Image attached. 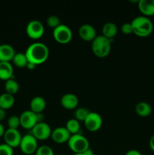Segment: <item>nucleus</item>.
<instances>
[{"label": "nucleus", "mask_w": 154, "mask_h": 155, "mask_svg": "<svg viewBox=\"0 0 154 155\" xmlns=\"http://www.w3.org/2000/svg\"><path fill=\"white\" fill-rule=\"evenodd\" d=\"M121 30L125 34H130V33H133L131 23H124L121 27Z\"/></svg>", "instance_id": "nucleus-30"}, {"label": "nucleus", "mask_w": 154, "mask_h": 155, "mask_svg": "<svg viewBox=\"0 0 154 155\" xmlns=\"http://www.w3.org/2000/svg\"><path fill=\"white\" fill-rule=\"evenodd\" d=\"M90 111L86 107H79L75 110V119L77 120L85 121Z\"/></svg>", "instance_id": "nucleus-25"}, {"label": "nucleus", "mask_w": 154, "mask_h": 155, "mask_svg": "<svg viewBox=\"0 0 154 155\" xmlns=\"http://www.w3.org/2000/svg\"><path fill=\"white\" fill-rule=\"evenodd\" d=\"M47 25L50 27H52V28H56V27H58L60 24H61L60 23V18H58L56 15H50L46 20Z\"/></svg>", "instance_id": "nucleus-28"}, {"label": "nucleus", "mask_w": 154, "mask_h": 155, "mask_svg": "<svg viewBox=\"0 0 154 155\" xmlns=\"http://www.w3.org/2000/svg\"><path fill=\"white\" fill-rule=\"evenodd\" d=\"M36 155H54V153L51 147L44 145L38 147L36 151Z\"/></svg>", "instance_id": "nucleus-26"}, {"label": "nucleus", "mask_w": 154, "mask_h": 155, "mask_svg": "<svg viewBox=\"0 0 154 155\" xmlns=\"http://www.w3.org/2000/svg\"><path fill=\"white\" fill-rule=\"evenodd\" d=\"M125 155H142V154L141 153H140L139 151H137V150L131 149L127 151Z\"/></svg>", "instance_id": "nucleus-31"}, {"label": "nucleus", "mask_w": 154, "mask_h": 155, "mask_svg": "<svg viewBox=\"0 0 154 155\" xmlns=\"http://www.w3.org/2000/svg\"><path fill=\"white\" fill-rule=\"evenodd\" d=\"M14 69L11 64L8 61H0V79L8 80L13 78Z\"/></svg>", "instance_id": "nucleus-16"}, {"label": "nucleus", "mask_w": 154, "mask_h": 155, "mask_svg": "<svg viewBox=\"0 0 154 155\" xmlns=\"http://www.w3.org/2000/svg\"><path fill=\"white\" fill-rule=\"evenodd\" d=\"M112 39H109L105 36H97L91 42V48L93 53L99 58H104L109 54L111 49Z\"/></svg>", "instance_id": "nucleus-3"}, {"label": "nucleus", "mask_w": 154, "mask_h": 155, "mask_svg": "<svg viewBox=\"0 0 154 155\" xmlns=\"http://www.w3.org/2000/svg\"><path fill=\"white\" fill-rule=\"evenodd\" d=\"M79 36L85 41H93L96 37V30L92 25L88 24H82L79 29Z\"/></svg>", "instance_id": "nucleus-13"}, {"label": "nucleus", "mask_w": 154, "mask_h": 155, "mask_svg": "<svg viewBox=\"0 0 154 155\" xmlns=\"http://www.w3.org/2000/svg\"><path fill=\"white\" fill-rule=\"evenodd\" d=\"M4 139L5 143L8 145L11 148H16L20 145L21 143L22 136L19 130L16 129H8L5 130L4 133Z\"/></svg>", "instance_id": "nucleus-9"}, {"label": "nucleus", "mask_w": 154, "mask_h": 155, "mask_svg": "<svg viewBox=\"0 0 154 155\" xmlns=\"http://www.w3.org/2000/svg\"><path fill=\"white\" fill-rule=\"evenodd\" d=\"M60 103L66 109H74L79 104L78 97L72 93H66L61 97Z\"/></svg>", "instance_id": "nucleus-14"}, {"label": "nucleus", "mask_w": 154, "mask_h": 155, "mask_svg": "<svg viewBox=\"0 0 154 155\" xmlns=\"http://www.w3.org/2000/svg\"><path fill=\"white\" fill-rule=\"evenodd\" d=\"M138 8L143 15L151 16L154 15V0H140Z\"/></svg>", "instance_id": "nucleus-17"}, {"label": "nucleus", "mask_w": 154, "mask_h": 155, "mask_svg": "<svg viewBox=\"0 0 154 155\" xmlns=\"http://www.w3.org/2000/svg\"><path fill=\"white\" fill-rule=\"evenodd\" d=\"M21 151L26 155L33 154L36 153L38 148L37 139L32 134H27L22 136L19 145Z\"/></svg>", "instance_id": "nucleus-5"}, {"label": "nucleus", "mask_w": 154, "mask_h": 155, "mask_svg": "<svg viewBox=\"0 0 154 155\" xmlns=\"http://www.w3.org/2000/svg\"><path fill=\"white\" fill-rule=\"evenodd\" d=\"M135 111L139 116L148 117L152 112V107L146 101H140L136 105Z\"/></svg>", "instance_id": "nucleus-21"}, {"label": "nucleus", "mask_w": 154, "mask_h": 155, "mask_svg": "<svg viewBox=\"0 0 154 155\" xmlns=\"http://www.w3.org/2000/svg\"><path fill=\"white\" fill-rule=\"evenodd\" d=\"M12 61L14 64L18 68H25L28 64V60H27L26 54L23 52L15 53Z\"/></svg>", "instance_id": "nucleus-22"}, {"label": "nucleus", "mask_w": 154, "mask_h": 155, "mask_svg": "<svg viewBox=\"0 0 154 155\" xmlns=\"http://www.w3.org/2000/svg\"><path fill=\"white\" fill-rule=\"evenodd\" d=\"M5 116H6L5 110H4V109L0 107V121L3 120L5 118Z\"/></svg>", "instance_id": "nucleus-33"}, {"label": "nucleus", "mask_w": 154, "mask_h": 155, "mask_svg": "<svg viewBox=\"0 0 154 155\" xmlns=\"http://www.w3.org/2000/svg\"><path fill=\"white\" fill-rule=\"evenodd\" d=\"M27 67L28 69L33 70V69H35V68H36V64H33V63H30V62H28Z\"/></svg>", "instance_id": "nucleus-36"}, {"label": "nucleus", "mask_w": 154, "mask_h": 155, "mask_svg": "<svg viewBox=\"0 0 154 155\" xmlns=\"http://www.w3.org/2000/svg\"><path fill=\"white\" fill-rule=\"evenodd\" d=\"M118 31L117 26L113 22H107L103 26L102 33L103 36H105L106 38L109 39H113L116 35Z\"/></svg>", "instance_id": "nucleus-19"}, {"label": "nucleus", "mask_w": 154, "mask_h": 155, "mask_svg": "<svg viewBox=\"0 0 154 155\" xmlns=\"http://www.w3.org/2000/svg\"><path fill=\"white\" fill-rule=\"evenodd\" d=\"M66 128L71 135L79 133L80 124L76 119H69L66 124Z\"/></svg>", "instance_id": "nucleus-24"}, {"label": "nucleus", "mask_w": 154, "mask_h": 155, "mask_svg": "<svg viewBox=\"0 0 154 155\" xmlns=\"http://www.w3.org/2000/svg\"><path fill=\"white\" fill-rule=\"evenodd\" d=\"M5 89L6 92L11 94V95H14V94L17 93L19 90V84L13 78L9 79L5 81Z\"/></svg>", "instance_id": "nucleus-23"}, {"label": "nucleus", "mask_w": 154, "mask_h": 155, "mask_svg": "<svg viewBox=\"0 0 154 155\" xmlns=\"http://www.w3.org/2000/svg\"><path fill=\"white\" fill-rule=\"evenodd\" d=\"M149 147H150L151 150L154 151V134L151 136L150 139H149Z\"/></svg>", "instance_id": "nucleus-34"}, {"label": "nucleus", "mask_w": 154, "mask_h": 155, "mask_svg": "<svg viewBox=\"0 0 154 155\" xmlns=\"http://www.w3.org/2000/svg\"><path fill=\"white\" fill-rule=\"evenodd\" d=\"M20 125H21L20 117L16 116V115H12V116L9 117L8 120V126L9 129L18 130Z\"/></svg>", "instance_id": "nucleus-27"}, {"label": "nucleus", "mask_w": 154, "mask_h": 155, "mask_svg": "<svg viewBox=\"0 0 154 155\" xmlns=\"http://www.w3.org/2000/svg\"><path fill=\"white\" fill-rule=\"evenodd\" d=\"M13 148L5 143L0 144V155H13Z\"/></svg>", "instance_id": "nucleus-29"}, {"label": "nucleus", "mask_w": 154, "mask_h": 155, "mask_svg": "<svg viewBox=\"0 0 154 155\" xmlns=\"http://www.w3.org/2000/svg\"><path fill=\"white\" fill-rule=\"evenodd\" d=\"M73 155H85L84 154V153H75V154H74Z\"/></svg>", "instance_id": "nucleus-38"}, {"label": "nucleus", "mask_w": 154, "mask_h": 155, "mask_svg": "<svg viewBox=\"0 0 154 155\" xmlns=\"http://www.w3.org/2000/svg\"><path fill=\"white\" fill-rule=\"evenodd\" d=\"M15 54L14 48L9 44L0 45V61H8L12 60Z\"/></svg>", "instance_id": "nucleus-15"}, {"label": "nucleus", "mask_w": 154, "mask_h": 155, "mask_svg": "<svg viewBox=\"0 0 154 155\" xmlns=\"http://www.w3.org/2000/svg\"><path fill=\"white\" fill-rule=\"evenodd\" d=\"M53 141L57 143H63L68 142L71 134L64 127H58L52 130L51 135Z\"/></svg>", "instance_id": "nucleus-12"}, {"label": "nucleus", "mask_w": 154, "mask_h": 155, "mask_svg": "<svg viewBox=\"0 0 154 155\" xmlns=\"http://www.w3.org/2000/svg\"><path fill=\"white\" fill-rule=\"evenodd\" d=\"M133 33L140 37L148 36L152 31L153 24L146 16H137L131 22Z\"/></svg>", "instance_id": "nucleus-2"}, {"label": "nucleus", "mask_w": 154, "mask_h": 155, "mask_svg": "<svg viewBox=\"0 0 154 155\" xmlns=\"http://www.w3.org/2000/svg\"><path fill=\"white\" fill-rule=\"evenodd\" d=\"M45 28L42 22L38 20H33L27 24L26 32L27 36L33 39H38L44 34Z\"/></svg>", "instance_id": "nucleus-7"}, {"label": "nucleus", "mask_w": 154, "mask_h": 155, "mask_svg": "<svg viewBox=\"0 0 154 155\" xmlns=\"http://www.w3.org/2000/svg\"><path fill=\"white\" fill-rule=\"evenodd\" d=\"M53 36L59 43H68L72 39V32L71 29L66 24H60L53 30Z\"/></svg>", "instance_id": "nucleus-6"}, {"label": "nucleus", "mask_w": 154, "mask_h": 155, "mask_svg": "<svg viewBox=\"0 0 154 155\" xmlns=\"http://www.w3.org/2000/svg\"><path fill=\"white\" fill-rule=\"evenodd\" d=\"M46 106V101L42 96H36L30 101V110L34 113H42Z\"/></svg>", "instance_id": "nucleus-18"}, {"label": "nucleus", "mask_w": 154, "mask_h": 155, "mask_svg": "<svg viewBox=\"0 0 154 155\" xmlns=\"http://www.w3.org/2000/svg\"><path fill=\"white\" fill-rule=\"evenodd\" d=\"M14 104V97L13 95L5 92L0 95V107L4 110H7L11 107Z\"/></svg>", "instance_id": "nucleus-20"}, {"label": "nucleus", "mask_w": 154, "mask_h": 155, "mask_svg": "<svg viewBox=\"0 0 154 155\" xmlns=\"http://www.w3.org/2000/svg\"><path fill=\"white\" fill-rule=\"evenodd\" d=\"M85 126L90 131H97L102 126L103 120L101 115L96 112H90L84 121Z\"/></svg>", "instance_id": "nucleus-10"}, {"label": "nucleus", "mask_w": 154, "mask_h": 155, "mask_svg": "<svg viewBox=\"0 0 154 155\" xmlns=\"http://www.w3.org/2000/svg\"><path fill=\"white\" fill-rule=\"evenodd\" d=\"M25 54L28 62L37 65L42 64L48 59L49 49L45 43L34 42L29 45Z\"/></svg>", "instance_id": "nucleus-1"}, {"label": "nucleus", "mask_w": 154, "mask_h": 155, "mask_svg": "<svg viewBox=\"0 0 154 155\" xmlns=\"http://www.w3.org/2000/svg\"><path fill=\"white\" fill-rule=\"evenodd\" d=\"M21 126L25 129H33V127L37 124L36 114L31 110H27L23 112L20 116Z\"/></svg>", "instance_id": "nucleus-11"}, {"label": "nucleus", "mask_w": 154, "mask_h": 155, "mask_svg": "<svg viewBox=\"0 0 154 155\" xmlns=\"http://www.w3.org/2000/svg\"><path fill=\"white\" fill-rule=\"evenodd\" d=\"M69 148L74 153H83L89 148V142L87 138L80 133L71 135L67 142Z\"/></svg>", "instance_id": "nucleus-4"}, {"label": "nucleus", "mask_w": 154, "mask_h": 155, "mask_svg": "<svg viewBox=\"0 0 154 155\" xmlns=\"http://www.w3.org/2000/svg\"><path fill=\"white\" fill-rule=\"evenodd\" d=\"M5 132V130L4 126H3L2 124L0 123V137H1V136H4Z\"/></svg>", "instance_id": "nucleus-35"}, {"label": "nucleus", "mask_w": 154, "mask_h": 155, "mask_svg": "<svg viewBox=\"0 0 154 155\" xmlns=\"http://www.w3.org/2000/svg\"><path fill=\"white\" fill-rule=\"evenodd\" d=\"M36 118H37V123L44 122V115L42 113L36 114Z\"/></svg>", "instance_id": "nucleus-32"}, {"label": "nucleus", "mask_w": 154, "mask_h": 155, "mask_svg": "<svg viewBox=\"0 0 154 155\" xmlns=\"http://www.w3.org/2000/svg\"><path fill=\"white\" fill-rule=\"evenodd\" d=\"M83 153L85 155H94L93 151H92L91 149H90V148H88V149L86 150V151H85Z\"/></svg>", "instance_id": "nucleus-37"}, {"label": "nucleus", "mask_w": 154, "mask_h": 155, "mask_svg": "<svg viewBox=\"0 0 154 155\" xmlns=\"http://www.w3.org/2000/svg\"><path fill=\"white\" fill-rule=\"evenodd\" d=\"M51 127L47 123H37L32 129V135L39 140H45L51 135Z\"/></svg>", "instance_id": "nucleus-8"}]
</instances>
